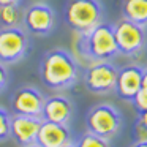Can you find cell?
I'll return each mask as SVG.
<instances>
[{
  "instance_id": "6da1fadb",
  "label": "cell",
  "mask_w": 147,
  "mask_h": 147,
  "mask_svg": "<svg viewBox=\"0 0 147 147\" xmlns=\"http://www.w3.org/2000/svg\"><path fill=\"white\" fill-rule=\"evenodd\" d=\"M81 67L78 59L65 48H54L40 60V79L51 90H67L79 81Z\"/></svg>"
},
{
  "instance_id": "7a4b0ae2",
  "label": "cell",
  "mask_w": 147,
  "mask_h": 147,
  "mask_svg": "<svg viewBox=\"0 0 147 147\" xmlns=\"http://www.w3.org/2000/svg\"><path fill=\"white\" fill-rule=\"evenodd\" d=\"M76 49L81 59L87 60L89 63L112 60L114 57H117L119 51L112 26L103 21L93 29H90L89 32L78 35Z\"/></svg>"
},
{
  "instance_id": "3957f363",
  "label": "cell",
  "mask_w": 147,
  "mask_h": 147,
  "mask_svg": "<svg viewBox=\"0 0 147 147\" xmlns=\"http://www.w3.org/2000/svg\"><path fill=\"white\" fill-rule=\"evenodd\" d=\"M105 19L100 0H68L63 7V22L78 35L89 32Z\"/></svg>"
},
{
  "instance_id": "277c9868",
  "label": "cell",
  "mask_w": 147,
  "mask_h": 147,
  "mask_svg": "<svg viewBox=\"0 0 147 147\" xmlns=\"http://www.w3.org/2000/svg\"><path fill=\"white\" fill-rule=\"evenodd\" d=\"M114 38L117 51L120 55L130 59H138L147 49V30L146 27L138 26L128 19H119L112 24Z\"/></svg>"
},
{
  "instance_id": "5b68a950",
  "label": "cell",
  "mask_w": 147,
  "mask_h": 147,
  "mask_svg": "<svg viewBox=\"0 0 147 147\" xmlns=\"http://www.w3.org/2000/svg\"><path fill=\"white\" fill-rule=\"evenodd\" d=\"M122 114L115 106L109 103H100L87 112L86 127L87 131L109 141L117 136L122 128Z\"/></svg>"
},
{
  "instance_id": "8992f818",
  "label": "cell",
  "mask_w": 147,
  "mask_h": 147,
  "mask_svg": "<svg viewBox=\"0 0 147 147\" xmlns=\"http://www.w3.org/2000/svg\"><path fill=\"white\" fill-rule=\"evenodd\" d=\"M29 51L30 38L24 27H0V62L14 65L26 59Z\"/></svg>"
},
{
  "instance_id": "52a82bcc",
  "label": "cell",
  "mask_w": 147,
  "mask_h": 147,
  "mask_svg": "<svg viewBox=\"0 0 147 147\" xmlns=\"http://www.w3.org/2000/svg\"><path fill=\"white\" fill-rule=\"evenodd\" d=\"M119 68L111 60L93 62L84 70V86L89 92L96 95H106L114 92Z\"/></svg>"
},
{
  "instance_id": "ba28073f",
  "label": "cell",
  "mask_w": 147,
  "mask_h": 147,
  "mask_svg": "<svg viewBox=\"0 0 147 147\" xmlns=\"http://www.w3.org/2000/svg\"><path fill=\"white\" fill-rule=\"evenodd\" d=\"M57 16L52 7L45 2H35L24 10L22 24L27 33L35 36H48L54 32Z\"/></svg>"
},
{
  "instance_id": "9c48e42d",
  "label": "cell",
  "mask_w": 147,
  "mask_h": 147,
  "mask_svg": "<svg viewBox=\"0 0 147 147\" xmlns=\"http://www.w3.org/2000/svg\"><path fill=\"white\" fill-rule=\"evenodd\" d=\"M46 96L33 86H22L16 89L11 95L10 105H11V112L13 114H21V115H33L40 117L43 109Z\"/></svg>"
},
{
  "instance_id": "30bf717a",
  "label": "cell",
  "mask_w": 147,
  "mask_h": 147,
  "mask_svg": "<svg viewBox=\"0 0 147 147\" xmlns=\"http://www.w3.org/2000/svg\"><path fill=\"white\" fill-rule=\"evenodd\" d=\"M142 73L144 68L138 63H130L119 68L117 81H115L114 92L123 101H131L138 90L142 87Z\"/></svg>"
},
{
  "instance_id": "8fae6325",
  "label": "cell",
  "mask_w": 147,
  "mask_h": 147,
  "mask_svg": "<svg viewBox=\"0 0 147 147\" xmlns=\"http://www.w3.org/2000/svg\"><path fill=\"white\" fill-rule=\"evenodd\" d=\"M73 111L74 108L71 100L65 95L57 93V95H51L45 98L40 117H41V120L68 125L71 122V117H73Z\"/></svg>"
},
{
  "instance_id": "7c38bea8",
  "label": "cell",
  "mask_w": 147,
  "mask_h": 147,
  "mask_svg": "<svg viewBox=\"0 0 147 147\" xmlns=\"http://www.w3.org/2000/svg\"><path fill=\"white\" fill-rule=\"evenodd\" d=\"M41 117H33V115H11V138L19 147H26L36 142V134H38Z\"/></svg>"
},
{
  "instance_id": "4fadbf2b",
  "label": "cell",
  "mask_w": 147,
  "mask_h": 147,
  "mask_svg": "<svg viewBox=\"0 0 147 147\" xmlns=\"http://www.w3.org/2000/svg\"><path fill=\"white\" fill-rule=\"evenodd\" d=\"M73 142V134L68 125L43 120L36 134V144L41 147H63Z\"/></svg>"
},
{
  "instance_id": "5bb4252c",
  "label": "cell",
  "mask_w": 147,
  "mask_h": 147,
  "mask_svg": "<svg viewBox=\"0 0 147 147\" xmlns=\"http://www.w3.org/2000/svg\"><path fill=\"white\" fill-rule=\"evenodd\" d=\"M120 11L123 19L147 27V0H123Z\"/></svg>"
},
{
  "instance_id": "9a60e30c",
  "label": "cell",
  "mask_w": 147,
  "mask_h": 147,
  "mask_svg": "<svg viewBox=\"0 0 147 147\" xmlns=\"http://www.w3.org/2000/svg\"><path fill=\"white\" fill-rule=\"evenodd\" d=\"M24 10L21 2L0 7V27H18L22 24Z\"/></svg>"
},
{
  "instance_id": "2e32d148",
  "label": "cell",
  "mask_w": 147,
  "mask_h": 147,
  "mask_svg": "<svg viewBox=\"0 0 147 147\" xmlns=\"http://www.w3.org/2000/svg\"><path fill=\"white\" fill-rule=\"evenodd\" d=\"M73 146L74 147H111L108 139L96 136V134L90 133V131H86L84 134H81L73 142Z\"/></svg>"
},
{
  "instance_id": "e0dca14e",
  "label": "cell",
  "mask_w": 147,
  "mask_h": 147,
  "mask_svg": "<svg viewBox=\"0 0 147 147\" xmlns=\"http://www.w3.org/2000/svg\"><path fill=\"white\" fill-rule=\"evenodd\" d=\"M11 138V114L8 109L0 106V142H5Z\"/></svg>"
},
{
  "instance_id": "ac0fdd59",
  "label": "cell",
  "mask_w": 147,
  "mask_h": 147,
  "mask_svg": "<svg viewBox=\"0 0 147 147\" xmlns=\"http://www.w3.org/2000/svg\"><path fill=\"white\" fill-rule=\"evenodd\" d=\"M130 103L133 105V108L136 109L138 114H142L144 111H147V89L146 87H141Z\"/></svg>"
},
{
  "instance_id": "d6986e66",
  "label": "cell",
  "mask_w": 147,
  "mask_h": 147,
  "mask_svg": "<svg viewBox=\"0 0 147 147\" xmlns=\"http://www.w3.org/2000/svg\"><path fill=\"white\" fill-rule=\"evenodd\" d=\"M133 139H134V142H138V141H147V127L139 119H136L134 125H133Z\"/></svg>"
},
{
  "instance_id": "ffe728a7",
  "label": "cell",
  "mask_w": 147,
  "mask_h": 147,
  "mask_svg": "<svg viewBox=\"0 0 147 147\" xmlns=\"http://www.w3.org/2000/svg\"><path fill=\"white\" fill-rule=\"evenodd\" d=\"M8 82H10V73H8V68L3 62H0V93L7 89Z\"/></svg>"
},
{
  "instance_id": "44dd1931",
  "label": "cell",
  "mask_w": 147,
  "mask_h": 147,
  "mask_svg": "<svg viewBox=\"0 0 147 147\" xmlns=\"http://www.w3.org/2000/svg\"><path fill=\"white\" fill-rule=\"evenodd\" d=\"M138 119H139V120H141V122H142V123L147 127V111H144L142 114H138Z\"/></svg>"
},
{
  "instance_id": "7402d4cb",
  "label": "cell",
  "mask_w": 147,
  "mask_h": 147,
  "mask_svg": "<svg viewBox=\"0 0 147 147\" xmlns=\"http://www.w3.org/2000/svg\"><path fill=\"white\" fill-rule=\"evenodd\" d=\"M130 147H147V141H138V142H133Z\"/></svg>"
},
{
  "instance_id": "603a6c76",
  "label": "cell",
  "mask_w": 147,
  "mask_h": 147,
  "mask_svg": "<svg viewBox=\"0 0 147 147\" xmlns=\"http://www.w3.org/2000/svg\"><path fill=\"white\" fill-rule=\"evenodd\" d=\"M21 0H0V7H3V5H10V3H18Z\"/></svg>"
},
{
  "instance_id": "cb8c5ba5",
  "label": "cell",
  "mask_w": 147,
  "mask_h": 147,
  "mask_svg": "<svg viewBox=\"0 0 147 147\" xmlns=\"http://www.w3.org/2000/svg\"><path fill=\"white\" fill-rule=\"evenodd\" d=\"M142 87L147 89V68H144V73H142Z\"/></svg>"
},
{
  "instance_id": "d4e9b609",
  "label": "cell",
  "mask_w": 147,
  "mask_h": 147,
  "mask_svg": "<svg viewBox=\"0 0 147 147\" xmlns=\"http://www.w3.org/2000/svg\"><path fill=\"white\" fill-rule=\"evenodd\" d=\"M26 147H41V146H38L36 142H33V144H30V146H26Z\"/></svg>"
},
{
  "instance_id": "484cf974",
  "label": "cell",
  "mask_w": 147,
  "mask_h": 147,
  "mask_svg": "<svg viewBox=\"0 0 147 147\" xmlns=\"http://www.w3.org/2000/svg\"><path fill=\"white\" fill-rule=\"evenodd\" d=\"M63 147H74V146H73V142H71V144H67V146H63Z\"/></svg>"
}]
</instances>
